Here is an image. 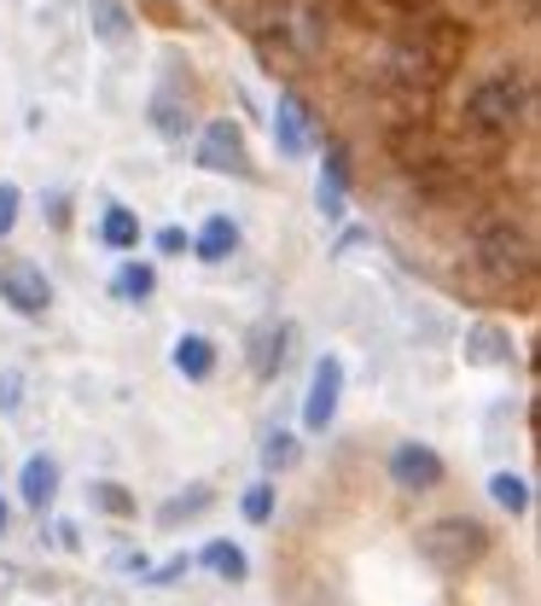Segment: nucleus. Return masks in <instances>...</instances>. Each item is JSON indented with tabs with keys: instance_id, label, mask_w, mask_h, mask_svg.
Segmentation results:
<instances>
[{
	"instance_id": "obj_2",
	"label": "nucleus",
	"mask_w": 541,
	"mask_h": 606,
	"mask_svg": "<svg viewBox=\"0 0 541 606\" xmlns=\"http://www.w3.org/2000/svg\"><path fill=\"white\" fill-rule=\"evenodd\" d=\"M385 478H390V490L420 496V490H436V484H443V461H436L425 443H397V450H390Z\"/></svg>"
},
{
	"instance_id": "obj_7",
	"label": "nucleus",
	"mask_w": 541,
	"mask_h": 606,
	"mask_svg": "<svg viewBox=\"0 0 541 606\" xmlns=\"http://www.w3.org/2000/svg\"><path fill=\"white\" fill-rule=\"evenodd\" d=\"M53 484H58V467H53L47 455L24 461V478H18V490H24L30 508H47V501H53Z\"/></svg>"
},
{
	"instance_id": "obj_3",
	"label": "nucleus",
	"mask_w": 541,
	"mask_h": 606,
	"mask_svg": "<svg viewBox=\"0 0 541 606\" xmlns=\"http://www.w3.org/2000/svg\"><path fill=\"white\" fill-rule=\"evenodd\" d=\"M0 297H7L18 315H41L53 303V286H47V274H41L35 262L12 257V262H0Z\"/></svg>"
},
{
	"instance_id": "obj_6",
	"label": "nucleus",
	"mask_w": 541,
	"mask_h": 606,
	"mask_svg": "<svg viewBox=\"0 0 541 606\" xmlns=\"http://www.w3.org/2000/svg\"><path fill=\"white\" fill-rule=\"evenodd\" d=\"M175 368L186 379H210L216 374V345H210V338H198V333H186L175 345Z\"/></svg>"
},
{
	"instance_id": "obj_1",
	"label": "nucleus",
	"mask_w": 541,
	"mask_h": 606,
	"mask_svg": "<svg viewBox=\"0 0 541 606\" xmlns=\"http://www.w3.org/2000/svg\"><path fill=\"white\" fill-rule=\"evenodd\" d=\"M408 269L535 303L541 0H204Z\"/></svg>"
},
{
	"instance_id": "obj_17",
	"label": "nucleus",
	"mask_w": 541,
	"mask_h": 606,
	"mask_svg": "<svg viewBox=\"0 0 541 606\" xmlns=\"http://www.w3.org/2000/svg\"><path fill=\"white\" fill-rule=\"evenodd\" d=\"M186 246H193V239H186V228H163V234H158V251H170V257H181Z\"/></svg>"
},
{
	"instance_id": "obj_4",
	"label": "nucleus",
	"mask_w": 541,
	"mask_h": 606,
	"mask_svg": "<svg viewBox=\"0 0 541 606\" xmlns=\"http://www.w3.org/2000/svg\"><path fill=\"white\" fill-rule=\"evenodd\" d=\"M338 391H344V361L338 356H321L315 361V386H309V402H303V426L309 432H326L332 409H338Z\"/></svg>"
},
{
	"instance_id": "obj_9",
	"label": "nucleus",
	"mask_w": 541,
	"mask_h": 606,
	"mask_svg": "<svg viewBox=\"0 0 541 606\" xmlns=\"http://www.w3.org/2000/svg\"><path fill=\"white\" fill-rule=\"evenodd\" d=\"M274 140H280V152H285V158H303V152H309V123H303V111L291 106V99H280Z\"/></svg>"
},
{
	"instance_id": "obj_18",
	"label": "nucleus",
	"mask_w": 541,
	"mask_h": 606,
	"mask_svg": "<svg viewBox=\"0 0 541 606\" xmlns=\"http://www.w3.org/2000/svg\"><path fill=\"white\" fill-rule=\"evenodd\" d=\"M99 501H106V508H111V513H129V496H122V490H117V484H99Z\"/></svg>"
},
{
	"instance_id": "obj_5",
	"label": "nucleus",
	"mask_w": 541,
	"mask_h": 606,
	"mask_svg": "<svg viewBox=\"0 0 541 606\" xmlns=\"http://www.w3.org/2000/svg\"><path fill=\"white\" fill-rule=\"evenodd\" d=\"M198 164L204 170H216V175H234V170H245V134H239V123H210L204 129V140H198Z\"/></svg>"
},
{
	"instance_id": "obj_10",
	"label": "nucleus",
	"mask_w": 541,
	"mask_h": 606,
	"mask_svg": "<svg viewBox=\"0 0 541 606\" xmlns=\"http://www.w3.org/2000/svg\"><path fill=\"white\" fill-rule=\"evenodd\" d=\"M99 239H106L111 251H134V246H140V216L122 210V205H111L106 221H99Z\"/></svg>"
},
{
	"instance_id": "obj_8",
	"label": "nucleus",
	"mask_w": 541,
	"mask_h": 606,
	"mask_svg": "<svg viewBox=\"0 0 541 606\" xmlns=\"http://www.w3.org/2000/svg\"><path fill=\"white\" fill-rule=\"evenodd\" d=\"M239 246V228H234V216H210L204 221V234H198V257L204 262H221V257H234Z\"/></svg>"
},
{
	"instance_id": "obj_11",
	"label": "nucleus",
	"mask_w": 541,
	"mask_h": 606,
	"mask_svg": "<svg viewBox=\"0 0 541 606\" xmlns=\"http://www.w3.org/2000/svg\"><path fill=\"white\" fill-rule=\"evenodd\" d=\"M204 565H210L216 577H227V583L245 577V554L234 549V542H210V549H204Z\"/></svg>"
},
{
	"instance_id": "obj_19",
	"label": "nucleus",
	"mask_w": 541,
	"mask_h": 606,
	"mask_svg": "<svg viewBox=\"0 0 541 606\" xmlns=\"http://www.w3.org/2000/svg\"><path fill=\"white\" fill-rule=\"evenodd\" d=\"M99 18H106V24H99V30H106V35H122V12L111 7V0H99Z\"/></svg>"
},
{
	"instance_id": "obj_15",
	"label": "nucleus",
	"mask_w": 541,
	"mask_h": 606,
	"mask_svg": "<svg viewBox=\"0 0 541 606\" xmlns=\"http://www.w3.org/2000/svg\"><path fill=\"white\" fill-rule=\"evenodd\" d=\"M12 221H18V187L0 181V234H12Z\"/></svg>"
},
{
	"instance_id": "obj_20",
	"label": "nucleus",
	"mask_w": 541,
	"mask_h": 606,
	"mask_svg": "<svg viewBox=\"0 0 541 606\" xmlns=\"http://www.w3.org/2000/svg\"><path fill=\"white\" fill-rule=\"evenodd\" d=\"M0 524H7V508H0Z\"/></svg>"
},
{
	"instance_id": "obj_14",
	"label": "nucleus",
	"mask_w": 541,
	"mask_h": 606,
	"mask_svg": "<svg viewBox=\"0 0 541 606\" xmlns=\"http://www.w3.org/2000/svg\"><path fill=\"white\" fill-rule=\"evenodd\" d=\"M495 501H501V508H512V513H518V508H524V484L501 473V478H495Z\"/></svg>"
},
{
	"instance_id": "obj_12",
	"label": "nucleus",
	"mask_w": 541,
	"mask_h": 606,
	"mask_svg": "<svg viewBox=\"0 0 541 606\" xmlns=\"http://www.w3.org/2000/svg\"><path fill=\"white\" fill-rule=\"evenodd\" d=\"M152 286H158V274L145 269V262H129V269L117 274V297H152Z\"/></svg>"
},
{
	"instance_id": "obj_16",
	"label": "nucleus",
	"mask_w": 541,
	"mask_h": 606,
	"mask_svg": "<svg viewBox=\"0 0 541 606\" xmlns=\"http://www.w3.org/2000/svg\"><path fill=\"white\" fill-rule=\"evenodd\" d=\"M297 461V450H291V437L280 432V437H268V467H291Z\"/></svg>"
},
{
	"instance_id": "obj_13",
	"label": "nucleus",
	"mask_w": 541,
	"mask_h": 606,
	"mask_svg": "<svg viewBox=\"0 0 541 606\" xmlns=\"http://www.w3.org/2000/svg\"><path fill=\"white\" fill-rule=\"evenodd\" d=\"M245 519H251V524H268V519H274V484H257V490L245 496Z\"/></svg>"
}]
</instances>
